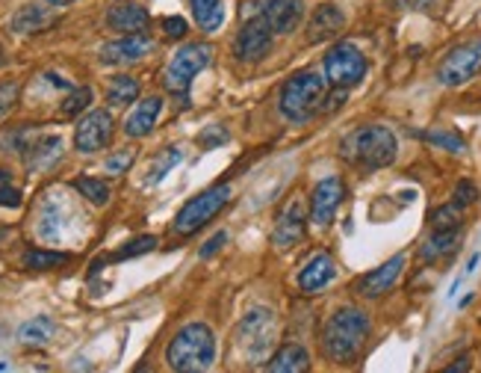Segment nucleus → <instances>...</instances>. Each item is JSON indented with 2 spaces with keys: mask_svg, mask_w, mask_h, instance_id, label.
<instances>
[{
  "mask_svg": "<svg viewBox=\"0 0 481 373\" xmlns=\"http://www.w3.org/2000/svg\"><path fill=\"white\" fill-rule=\"evenodd\" d=\"M399 152V140L396 133L384 128V124H363V128H354L343 143H340V157L346 164L366 169V172H378L390 166L396 160Z\"/></svg>",
  "mask_w": 481,
  "mask_h": 373,
  "instance_id": "obj_1",
  "label": "nucleus"
},
{
  "mask_svg": "<svg viewBox=\"0 0 481 373\" xmlns=\"http://www.w3.org/2000/svg\"><path fill=\"white\" fill-rule=\"evenodd\" d=\"M370 329H372L370 317H366L361 308H340L337 314H331V320L325 323V332H322L325 356L340 365L358 358L366 338H370Z\"/></svg>",
  "mask_w": 481,
  "mask_h": 373,
  "instance_id": "obj_2",
  "label": "nucleus"
},
{
  "mask_svg": "<svg viewBox=\"0 0 481 373\" xmlns=\"http://www.w3.org/2000/svg\"><path fill=\"white\" fill-rule=\"evenodd\" d=\"M166 362L177 373H201L216 362V338L207 323H189L166 346Z\"/></svg>",
  "mask_w": 481,
  "mask_h": 373,
  "instance_id": "obj_3",
  "label": "nucleus"
},
{
  "mask_svg": "<svg viewBox=\"0 0 481 373\" xmlns=\"http://www.w3.org/2000/svg\"><path fill=\"white\" fill-rule=\"evenodd\" d=\"M325 98H328V78L316 71H301L284 83L281 113L289 122H308L325 107Z\"/></svg>",
  "mask_w": 481,
  "mask_h": 373,
  "instance_id": "obj_4",
  "label": "nucleus"
},
{
  "mask_svg": "<svg viewBox=\"0 0 481 373\" xmlns=\"http://www.w3.org/2000/svg\"><path fill=\"white\" fill-rule=\"evenodd\" d=\"M210 59H213V45L193 42V45L181 48V51H177L172 57V62L166 66V74H162V83H166V90L174 92V95H181V98H186L189 86H193V80H195V74L204 71L210 66Z\"/></svg>",
  "mask_w": 481,
  "mask_h": 373,
  "instance_id": "obj_5",
  "label": "nucleus"
},
{
  "mask_svg": "<svg viewBox=\"0 0 481 373\" xmlns=\"http://www.w3.org/2000/svg\"><path fill=\"white\" fill-rule=\"evenodd\" d=\"M227 202H231V186L227 184H216V186H210V190L198 193L195 198H189V202L181 208V214L174 217V231L177 234H195L201 226H207V222L216 217Z\"/></svg>",
  "mask_w": 481,
  "mask_h": 373,
  "instance_id": "obj_6",
  "label": "nucleus"
},
{
  "mask_svg": "<svg viewBox=\"0 0 481 373\" xmlns=\"http://www.w3.org/2000/svg\"><path fill=\"white\" fill-rule=\"evenodd\" d=\"M275 332H277V323H275L272 311L269 308H251L248 314L243 317V323H239L236 341H239V346H243V353L248 358L260 362V358H266V353H269V346L275 341Z\"/></svg>",
  "mask_w": 481,
  "mask_h": 373,
  "instance_id": "obj_7",
  "label": "nucleus"
},
{
  "mask_svg": "<svg viewBox=\"0 0 481 373\" xmlns=\"http://www.w3.org/2000/svg\"><path fill=\"white\" fill-rule=\"evenodd\" d=\"M366 57L354 45H337L325 57V78L340 90H351L366 78Z\"/></svg>",
  "mask_w": 481,
  "mask_h": 373,
  "instance_id": "obj_8",
  "label": "nucleus"
},
{
  "mask_svg": "<svg viewBox=\"0 0 481 373\" xmlns=\"http://www.w3.org/2000/svg\"><path fill=\"white\" fill-rule=\"evenodd\" d=\"M481 69V39L464 42L458 48L443 57L440 69H437V80L443 86H464L466 80H473Z\"/></svg>",
  "mask_w": 481,
  "mask_h": 373,
  "instance_id": "obj_9",
  "label": "nucleus"
},
{
  "mask_svg": "<svg viewBox=\"0 0 481 373\" xmlns=\"http://www.w3.org/2000/svg\"><path fill=\"white\" fill-rule=\"evenodd\" d=\"M110 140H112L110 110H92V113L80 119L78 131H74V148H78L80 155H95L100 148H107Z\"/></svg>",
  "mask_w": 481,
  "mask_h": 373,
  "instance_id": "obj_10",
  "label": "nucleus"
},
{
  "mask_svg": "<svg viewBox=\"0 0 481 373\" xmlns=\"http://www.w3.org/2000/svg\"><path fill=\"white\" fill-rule=\"evenodd\" d=\"M272 39H275V30L266 24V18H260V16L248 18L236 36V57L243 62H260L266 54H269Z\"/></svg>",
  "mask_w": 481,
  "mask_h": 373,
  "instance_id": "obj_11",
  "label": "nucleus"
},
{
  "mask_svg": "<svg viewBox=\"0 0 481 373\" xmlns=\"http://www.w3.org/2000/svg\"><path fill=\"white\" fill-rule=\"evenodd\" d=\"M343 196H346V186L340 178H325L313 186V196H310V219L313 226L328 229L337 217L340 205H343Z\"/></svg>",
  "mask_w": 481,
  "mask_h": 373,
  "instance_id": "obj_12",
  "label": "nucleus"
},
{
  "mask_svg": "<svg viewBox=\"0 0 481 373\" xmlns=\"http://www.w3.org/2000/svg\"><path fill=\"white\" fill-rule=\"evenodd\" d=\"M151 51H154V42L145 33H133L100 48V62H107V66H128V62H139L142 57H148Z\"/></svg>",
  "mask_w": 481,
  "mask_h": 373,
  "instance_id": "obj_13",
  "label": "nucleus"
},
{
  "mask_svg": "<svg viewBox=\"0 0 481 373\" xmlns=\"http://www.w3.org/2000/svg\"><path fill=\"white\" fill-rule=\"evenodd\" d=\"M255 6L275 33H293L301 21V0H255Z\"/></svg>",
  "mask_w": 481,
  "mask_h": 373,
  "instance_id": "obj_14",
  "label": "nucleus"
},
{
  "mask_svg": "<svg viewBox=\"0 0 481 373\" xmlns=\"http://www.w3.org/2000/svg\"><path fill=\"white\" fill-rule=\"evenodd\" d=\"M402 270H404V255L390 258L387 264H382L372 272H366L354 291H358L363 300H378V296H384L387 291H393V284L402 276Z\"/></svg>",
  "mask_w": 481,
  "mask_h": 373,
  "instance_id": "obj_15",
  "label": "nucleus"
},
{
  "mask_svg": "<svg viewBox=\"0 0 481 373\" xmlns=\"http://www.w3.org/2000/svg\"><path fill=\"white\" fill-rule=\"evenodd\" d=\"M148 21H151L148 9L139 6V4H131V0H119V4H112L110 12H107V27L121 33V36L145 33Z\"/></svg>",
  "mask_w": 481,
  "mask_h": 373,
  "instance_id": "obj_16",
  "label": "nucleus"
},
{
  "mask_svg": "<svg viewBox=\"0 0 481 373\" xmlns=\"http://www.w3.org/2000/svg\"><path fill=\"white\" fill-rule=\"evenodd\" d=\"M334 276H337L334 258L328 255V252H319V255H313L305 267H301V272H298V291L301 293H319V291H325L328 284L334 282Z\"/></svg>",
  "mask_w": 481,
  "mask_h": 373,
  "instance_id": "obj_17",
  "label": "nucleus"
},
{
  "mask_svg": "<svg viewBox=\"0 0 481 373\" xmlns=\"http://www.w3.org/2000/svg\"><path fill=\"white\" fill-rule=\"evenodd\" d=\"M343 27H346L343 9H340L337 4H322L308 21V42H313V45L328 42V39H334V36H340Z\"/></svg>",
  "mask_w": 481,
  "mask_h": 373,
  "instance_id": "obj_18",
  "label": "nucleus"
},
{
  "mask_svg": "<svg viewBox=\"0 0 481 373\" xmlns=\"http://www.w3.org/2000/svg\"><path fill=\"white\" fill-rule=\"evenodd\" d=\"M301 234H305V210H301L298 202H293L281 214V219H277V226L272 231V246L287 252V249H293L301 240Z\"/></svg>",
  "mask_w": 481,
  "mask_h": 373,
  "instance_id": "obj_19",
  "label": "nucleus"
},
{
  "mask_svg": "<svg viewBox=\"0 0 481 373\" xmlns=\"http://www.w3.org/2000/svg\"><path fill=\"white\" fill-rule=\"evenodd\" d=\"M162 113V98L160 95H151L145 101H139L133 107V113L124 122V133L131 136V140H142L151 131H154V124Z\"/></svg>",
  "mask_w": 481,
  "mask_h": 373,
  "instance_id": "obj_20",
  "label": "nucleus"
},
{
  "mask_svg": "<svg viewBox=\"0 0 481 373\" xmlns=\"http://www.w3.org/2000/svg\"><path fill=\"white\" fill-rule=\"evenodd\" d=\"M62 157V140L54 133L39 136L27 145V169L30 172H42L47 166H54L57 160Z\"/></svg>",
  "mask_w": 481,
  "mask_h": 373,
  "instance_id": "obj_21",
  "label": "nucleus"
},
{
  "mask_svg": "<svg viewBox=\"0 0 481 373\" xmlns=\"http://www.w3.org/2000/svg\"><path fill=\"white\" fill-rule=\"evenodd\" d=\"M308 368H310V356L305 346H298V344L281 346V350L269 358V365H266V370H272V373H301Z\"/></svg>",
  "mask_w": 481,
  "mask_h": 373,
  "instance_id": "obj_22",
  "label": "nucleus"
},
{
  "mask_svg": "<svg viewBox=\"0 0 481 373\" xmlns=\"http://www.w3.org/2000/svg\"><path fill=\"white\" fill-rule=\"evenodd\" d=\"M458 240H461V226L455 229H434V234L423 243L420 249V258L423 261H437L443 255H449L458 249Z\"/></svg>",
  "mask_w": 481,
  "mask_h": 373,
  "instance_id": "obj_23",
  "label": "nucleus"
},
{
  "mask_svg": "<svg viewBox=\"0 0 481 373\" xmlns=\"http://www.w3.org/2000/svg\"><path fill=\"white\" fill-rule=\"evenodd\" d=\"M54 24V16L45 6H21L16 16H12V33H39L47 30Z\"/></svg>",
  "mask_w": 481,
  "mask_h": 373,
  "instance_id": "obj_24",
  "label": "nucleus"
},
{
  "mask_svg": "<svg viewBox=\"0 0 481 373\" xmlns=\"http://www.w3.org/2000/svg\"><path fill=\"white\" fill-rule=\"evenodd\" d=\"M54 332H57V326H54V320H50V317H33V320H27L18 329V341L24 346H33V350H39V346L50 344Z\"/></svg>",
  "mask_w": 481,
  "mask_h": 373,
  "instance_id": "obj_25",
  "label": "nucleus"
},
{
  "mask_svg": "<svg viewBox=\"0 0 481 373\" xmlns=\"http://www.w3.org/2000/svg\"><path fill=\"white\" fill-rule=\"evenodd\" d=\"M139 98V80L131 78V74H119V78H112L107 86V101L112 107H128Z\"/></svg>",
  "mask_w": 481,
  "mask_h": 373,
  "instance_id": "obj_26",
  "label": "nucleus"
},
{
  "mask_svg": "<svg viewBox=\"0 0 481 373\" xmlns=\"http://www.w3.org/2000/svg\"><path fill=\"white\" fill-rule=\"evenodd\" d=\"M189 6H193V16L201 30H207V33L219 30V24L225 18L222 0H189Z\"/></svg>",
  "mask_w": 481,
  "mask_h": 373,
  "instance_id": "obj_27",
  "label": "nucleus"
},
{
  "mask_svg": "<svg viewBox=\"0 0 481 373\" xmlns=\"http://www.w3.org/2000/svg\"><path fill=\"white\" fill-rule=\"evenodd\" d=\"M181 160H183V155L177 152V148H162V152L157 155V160H154V164H151V172H148L145 184H148V186L160 184V181L166 178V176H169V172H172L177 164H181Z\"/></svg>",
  "mask_w": 481,
  "mask_h": 373,
  "instance_id": "obj_28",
  "label": "nucleus"
},
{
  "mask_svg": "<svg viewBox=\"0 0 481 373\" xmlns=\"http://www.w3.org/2000/svg\"><path fill=\"white\" fill-rule=\"evenodd\" d=\"M71 255L66 252H45V249H33V252L24 255V267L27 270H54V267H62L68 264Z\"/></svg>",
  "mask_w": 481,
  "mask_h": 373,
  "instance_id": "obj_29",
  "label": "nucleus"
},
{
  "mask_svg": "<svg viewBox=\"0 0 481 373\" xmlns=\"http://www.w3.org/2000/svg\"><path fill=\"white\" fill-rule=\"evenodd\" d=\"M423 140L443 148V152H452V155H464L466 152V143L455 131H440V128L437 131H425Z\"/></svg>",
  "mask_w": 481,
  "mask_h": 373,
  "instance_id": "obj_30",
  "label": "nucleus"
},
{
  "mask_svg": "<svg viewBox=\"0 0 481 373\" xmlns=\"http://www.w3.org/2000/svg\"><path fill=\"white\" fill-rule=\"evenodd\" d=\"M74 190H78L83 198H89L92 205H107L110 202V186L98 178H78L74 181Z\"/></svg>",
  "mask_w": 481,
  "mask_h": 373,
  "instance_id": "obj_31",
  "label": "nucleus"
},
{
  "mask_svg": "<svg viewBox=\"0 0 481 373\" xmlns=\"http://www.w3.org/2000/svg\"><path fill=\"white\" fill-rule=\"evenodd\" d=\"M89 104H92V90H89V86H80V90H71V95L59 104V116L74 119V116H80Z\"/></svg>",
  "mask_w": 481,
  "mask_h": 373,
  "instance_id": "obj_32",
  "label": "nucleus"
},
{
  "mask_svg": "<svg viewBox=\"0 0 481 373\" xmlns=\"http://www.w3.org/2000/svg\"><path fill=\"white\" fill-rule=\"evenodd\" d=\"M461 205H443L440 210H434L432 214V226L434 229H455V226H461Z\"/></svg>",
  "mask_w": 481,
  "mask_h": 373,
  "instance_id": "obj_33",
  "label": "nucleus"
},
{
  "mask_svg": "<svg viewBox=\"0 0 481 373\" xmlns=\"http://www.w3.org/2000/svg\"><path fill=\"white\" fill-rule=\"evenodd\" d=\"M154 246H157V240H154V238H148V234H145V238H136V240H131V243H124V246H121L119 252L112 255V258H116V261L136 258V255H145V252H151V249H154Z\"/></svg>",
  "mask_w": 481,
  "mask_h": 373,
  "instance_id": "obj_34",
  "label": "nucleus"
},
{
  "mask_svg": "<svg viewBox=\"0 0 481 373\" xmlns=\"http://www.w3.org/2000/svg\"><path fill=\"white\" fill-rule=\"evenodd\" d=\"M198 143H201V148H219L227 143V131L222 128V124H207V128L198 133Z\"/></svg>",
  "mask_w": 481,
  "mask_h": 373,
  "instance_id": "obj_35",
  "label": "nucleus"
},
{
  "mask_svg": "<svg viewBox=\"0 0 481 373\" xmlns=\"http://www.w3.org/2000/svg\"><path fill=\"white\" fill-rule=\"evenodd\" d=\"M18 92H21L18 83H4V86H0V122H4L9 116V110L16 107Z\"/></svg>",
  "mask_w": 481,
  "mask_h": 373,
  "instance_id": "obj_36",
  "label": "nucleus"
},
{
  "mask_svg": "<svg viewBox=\"0 0 481 373\" xmlns=\"http://www.w3.org/2000/svg\"><path fill=\"white\" fill-rule=\"evenodd\" d=\"M133 164V152H119V155H110L104 169L110 172V176H121V172H128Z\"/></svg>",
  "mask_w": 481,
  "mask_h": 373,
  "instance_id": "obj_37",
  "label": "nucleus"
},
{
  "mask_svg": "<svg viewBox=\"0 0 481 373\" xmlns=\"http://www.w3.org/2000/svg\"><path fill=\"white\" fill-rule=\"evenodd\" d=\"M478 198V190H476V184H470V181H461L458 186H455V198L452 202L455 205H461V208H466V205H473Z\"/></svg>",
  "mask_w": 481,
  "mask_h": 373,
  "instance_id": "obj_38",
  "label": "nucleus"
},
{
  "mask_svg": "<svg viewBox=\"0 0 481 373\" xmlns=\"http://www.w3.org/2000/svg\"><path fill=\"white\" fill-rule=\"evenodd\" d=\"M0 208H21V190L9 181L0 184Z\"/></svg>",
  "mask_w": 481,
  "mask_h": 373,
  "instance_id": "obj_39",
  "label": "nucleus"
},
{
  "mask_svg": "<svg viewBox=\"0 0 481 373\" xmlns=\"http://www.w3.org/2000/svg\"><path fill=\"white\" fill-rule=\"evenodd\" d=\"M160 24H162V30H166L169 39H181V36H186V21L181 16H166Z\"/></svg>",
  "mask_w": 481,
  "mask_h": 373,
  "instance_id": "obj_40",
  "label": "nucleus"
},
{
  "mask_svg": "<svg viewBox=\"0 0 481 373\" xmlns=\"http://www.w3.org/2000/svg\"><path fill=\"white\" fill-rule=\"evenodd\" d=\"M225 243H227V231L213 234V238L207 240V246L201 249V258H213V255H216V252H219V249H222Z\"/></svg>",
  "mask_w": 481,
  "mask_h": 373,
  "instance_id": "obj_41",
  "label": "nucleus"
},
{
  "mask_svg": "<svg viewBox=\"0 0 481 373\" xmlns=\"http://www.w3.org/2000/svg\"><path fill=\"white\" fill-rule=\"evenodd\" d=\"M458 370H470V358H458V362H455V365H449L446 368V373H458Z\"/></svg>",
  "mask_w": 481,
  "mask_h": 373,
  "instance_id": "obj_42",
  "label": "nucleus"
},
{
  "mask_svg": "<svg viewBox=\"0 0 481 373\" xmlns=\"http://www.w3.org/2000/svg\"><path fill=\"white\" fill-rule=\"evenodd\" d=\"M399 4H402V6H425L428 0H399Z\"/></svg>",
  "mask_w": 481,
  "mask_h": 373,
  "instance_id": "obj_43",
  "label": "nucleus"
},
{
  "mask_svg": "<svg viewBox=\"0 0 481 373\" xmlns=\"http://www.w3.org/2000/svg\"><path fill=\"white\" fill-rule=\"evenodd\" d=\"M50 6H68V4H74V0H47Z\"/></svg>",
  "mask_w": 481,
  "mask_h": 373,
  "instance_id": "obj_44",
  "label": "nucleus"
},
{
  "mask_svg": "<svg viewBox=\"0 0 481 373\" xmlns=\"http://www.w3.org/2000/svg\"><path fill=\"white\" fill-rule=\"evenodd\" d=\"M4 181H9V176H6V172H4V169H0V184H4Z\"/></svg>",
  "mask_w": 481,
  "mask_h": 373,
  "instance_id": "obj_45",
  "label": "nucleus"
},
{
  "mask_svg": "<svg viewBox=\"0 0 481 373\" xmlns=\"http://www.w3.org/2000/svg\"><path fill=\"white\" fill-rule=\"evenodd\" d=\"M0 370H9V365H4V362H0Z\"/></svg>",
  "mask_w": 481,
  "mask_h": 373,
  "instance_id": "obj_46",
  "label": "nucleus"
}]
</instances>
